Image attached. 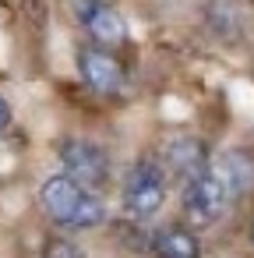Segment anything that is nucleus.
Here are the masks:
<instances>
[{
    "label": "nucleus",
    "instance_id": "obj_1",
    "mask_svg": "<svg viewBox=\"0 0 254 258\" xmlns=\"http://www.w3.org/2000/svg\"><path fill=\"white\" fill-rule=\"evenodd\" d=\"M39 205L57 226H67V230H92L106 219L103 198L81 187L78 180H71L67 173H57L39 187Z\"/></svg>",
    "mask_w": 254,
    "mask_h": 258
},
{
    "label": "nucleus",
    "instance_id": "obj_2",
    "mask_svg": "<svg viewBox=\"0 0 254 258\" xmlns=\"http://www.w3.org/2000/svg\"><path fill=\"white\" fill-rule=\"evenodd\" d=\"M166 202V170L155 159H141L124 180V209L134 219H152Z\"/></svg>",
    "mask_w": 254,
    "mask_h": 258
},
{
    "label": "nucleus",
    "instance_id": "obj_3",
    "mask_svg": "<svg viewBox=\"0 0 254 258\" xmlns=\"http://www.w3.org/2000/svg\"><path fill=\"white\" fill-rule=\"evenodd\" d=\"M60 163H64V173L71 180H78L81 187L96 191L110 180V156L103 145L89 142V138H67L60 142Z\"/></svg>",
    "mask_w": 254,
    "mask_h": 258
},
{
    "label": "nucleus",
    "instance_id": "obj_4",
    "mask_svg": "<svg viewBox=\"0 0 254 258\" xmlns=\"http://www.w3.org/2000/svg\"><path fill=\"white\" fill-rule=\"evenodd\" d=\"M226 205H229V198H226L222 184L208 170H201L198 177L187 180V187H184V212H187V219L194 226H212L215 219H222Z\"/></svg>",
    "mask_w": 254,
    "mask_h": 258
},
{
    "label": "nucleus",
    "instance_id": "obj_5",
    "mask_svg": "<svg viewBox=\"0 0 254 258\" xmlns=\"http://www.w3.org/2000/svg\"><path fill=\"white\" fill-rule=\"evenodd\" d=\"M71 11L78 15V22L85 25L89 39L99 46H120L127 39V25L124 18L106 4V0H71Z\"/></svg>",
    "mask_w": 254,
    "mask_h": 258
},
{
    "label": "nucleus",
    "instance_id": "obj_6",
    "mask_svg": "<svg viewBox=\"0 0 254 258\" xmlns=\"http://www.w3.org/2000/svg\"><path fill=\"white\" fill-rule=\"evenodd\" d=\"M78 71H81L85 85H89L92 92H103V96H117V92H124V85H127L120 60H117L113 53L99 50V46L81 50V57H78Z\"/></svg>",
    "mask_w": 254,
    "mask_h": 258
},
{
    "label": "nucleus",
    "instance_id": "obj_7",
    "mask_svg": "<svg viewBox=\"0 0 254 258\" xmlns=\"http://www.w3.org/2000/svg\"><path fill=\"white\" fill-rule=\"evenodd\" d=\"M208 173L222 184V191H226L229 202L243 198V195L254 187V159H250L243 149H226V152H219V156L208 163Z\"/></svg>",
    "mask_w": 254,
    "mask_h": 258
},
{
    "label": "nucleus",
    "instance_id": "obj_8",
    "mask_svg": "<svg viewBox=\"0 0 254 258\" xmlns=\"http://www.w3.org/2000/svg\"><path fill=\"white\" fill-rule=\"evenodd\" d=\"M162 159H166V170H173L177 177L191 180L201 170H208V145L198 135H173L162 145Z\"/></svg>",
    "mask_w": 254,
    "mask_h": 258
},
{
    "label": "nucleus",
    "instance_id": "obj_9",
    "mask_svg": "<svg viewBox=\"0 0 254 258\" xmlns=\"http://www.w3.org/2000/svg\"><path fill=\"white\" fill-rule=\"evenodd\" d=\"M159 258H198V240L191 230L184 226H166L155 240H152Z\"/></svg>",
    "mask_w": 254,
    "mask_h": 258
},
{
    "label": "nucleus",
    "instance_id": "obj_10",
    "mask_svg": "<svg viewBox=\"0 0 254 258\" xmlns=\"http://www.w3.org/2000/svg\"><path fill=\"white\" fill-rule=\"evenodd\" d=\"M43 258H85V254H81L71 240H53V244L46 247V254H43Z\"/></svg>",
    "mask_w": 254,
    "mask_h": 258
},
{
    "label": "nucleus",
    "instance_id": "obj_11",
    "mask_svg": "<svg viewBox=\"0 0 254 258\" xmlns=\"http://www.w3.org/2000/svg\"><path fill=\"white\" fill-rule=\"evenodd\" d=\"M8 124H11V106H8V99H0V131Z\"/></svg>",
    "mask_w": 254,
    "mask_h": 258
},
{
    "label": "nucleus",
    "instance_id": "obj_12",
    "mask_svg": "<svg viewBox=\"0 0 254 258\" xmlns=\"http://www.w3.org/2000/svg\"><path fill=\"white\" fill-rule=\"evenodd\" d=\"M250 244H254V223H250Z\"/></svg>",
    "mask_w": 254,
    "mask_h": 258
}]
</instances>
